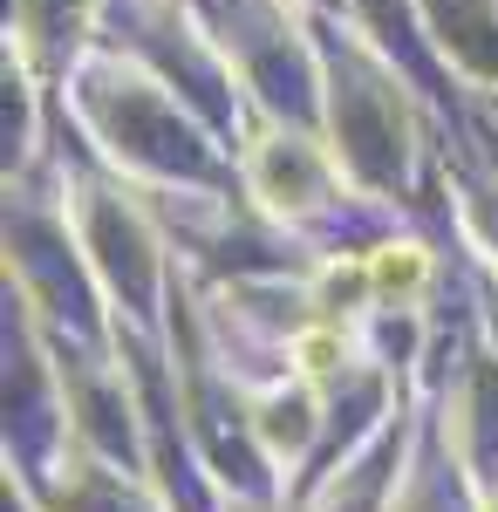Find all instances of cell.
<instances>
[{
    "label": "cell",
    "mask_w": 498,
    "mask_h": 512,
    "mask_svg": "<svg viewBox=\"0 0 498 512\" xmlns=\"http://www.w3.org/2000/svg\"><path fill=\"white\" fill-rule=\"evenodd\" d=\"M369 280H376V315H423L437 287V260L423 239H383L369 253Z\"/></svg>",
    "instance_id": "1"
}]
</instances>
